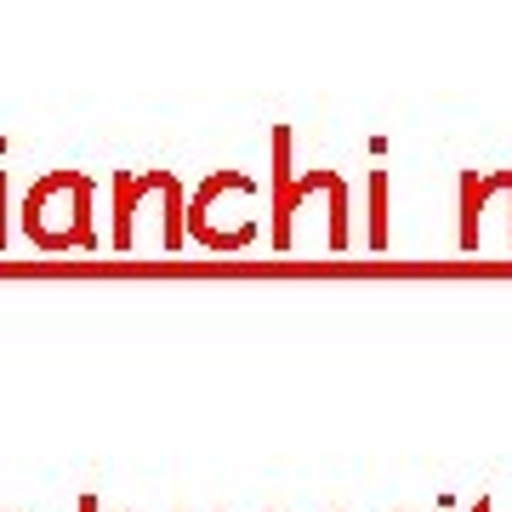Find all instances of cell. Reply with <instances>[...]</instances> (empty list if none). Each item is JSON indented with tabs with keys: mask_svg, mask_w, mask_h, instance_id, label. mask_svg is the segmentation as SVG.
Returning a JSON list of instances; mask_svg holds the SVG:
<instances>
[{
	"mask_svg": "<svg viewBox=\"0 0 512 512\" xmlns=\"http://www.w3.org/2000/svg\"><path fill=\"white\" fill-rule=\"evenodd\" d=\"M467 512H495V501H490V495H478V501H473Z\"/></svg>",
	"mask_w": 512,
	"mask_h": 512,
	"instance_id": "9c48e42d",
	"label": "cell"
},
{
	"mask_svg": "<svg viewBox=\"0 0 512 512\" xmlns=\"http://www.w3.org/2000/svg\"><path fill=\"white\" fill-rule=\"evenodd\" d=\"M6 239H12V177L0 171V251H6Z\"/></svg>",
	"mask_w": 512,
	"mask_h": 512,
	"instance_id": "52a82bcc",
	"label": "cell"
},
{
	"mask_svg": "<svg viewBox=\"0 0 512 512\" xmlns=\"http://www.w3.org/2000/svg\"><path fill=\"white\" fill-rule=\"evenodd\" d=\"M143 205H160V245L177 251L188 239V194L171 171H114V251H131Z\"/></svg>",
	"mask_w": 512,
	"mask_h": 512,
	"instance_id": "3957f363",
	"label": "cell"
},
{
	"mask_svg": "<svg viewBox=\"0 0 512 512\" xmlns=\"http://www.w3.org/2000/svg\"><path fill=\"white\" fill-rule=\"evenodd\" d=\"M393 239V217H387V165L370 171V251H387Z\"/></svg>",
	"mask_w": 512,
	"mask_h": 512,
	"instance_id": "8992f818",
	"label": "cell"
},
{
	"mask_svg": "<svg viewBox=\"0 0 512 512\" xmlns=\"http://www.w3.org/2000/svg\"><path fill=\"white\" fill-rule=\"evenodd\" d=\"M262 183L251 171H211L194 200H188V239H200L205 251H251L262 222H256Z\"/></svg>",
	"mask_w": 512,
	"mask_h": 512,
	"instance_id": "7a4b0ae2",
	"label": "cell"
},
{
	"mask_svg": "<svg viewBox=\"0 0 512 512\" xmlns=\"http://www.w3.org/2000/svg\"><path fill=\"white\" fill-rule=\"evenodd\" d=\"M23 239L40 251H92L97 222H92V177L86 171H46L23 194Z\"/></svg>",
	"mask_w": 512,
	"mask_h": 512,
	"instance_id": "6da1fadb",
	"label": "cell"
},
{
	"mask_svg": "<svg viewBox=\"0 0 512 512\" xmlns=\"http://www.w3.org/2000/svg\"><path fill=\"white\" fill-rule=\"evenodd\" d=\"M74 512H103V501H97V495H80V501H74Z\"/></svg>",
	"mask_w": 512,
	"mask_h": 512,
	"instance_id": "ba28073f",
	"label": "cell"
},
{
	"mask_svg": "<svg viewBox=\"0 0 512 512\" xmlns=\"http://www.w3.org/2000/svg\"><path fill=\"white\" fill-rule=\"evenodd\" d=\"M313 194H325L330 200V228H325V245L330 251H348L353 245V211H348V177L342 171H308V177H296L291 188H274V228H268V239H274L279 251H291L296 245V211L313 200Z\"/></svg>",
	"mask_w": 512,
	"mask_h": 512,
	"instance_id": "277c9868",
	"label": "cell"
},
{
	"mask_svg": "<svg viewBox=\"0 0 512 512\" xmlns=\"http://www.w3.org/2000/svg\"><path fill=\"white\" fill-rule=\"evenodd\" d=\"M456 200H461V251H478V239H484V211H490L495 200L512 205V171H461ZM507 245H512V228H507Z\"/></svg>",
	"mask_w": 512,
	"mask_h": 512,
	"instance_id": "5b68a950",
	"label": "cell"
}]
</instances>
